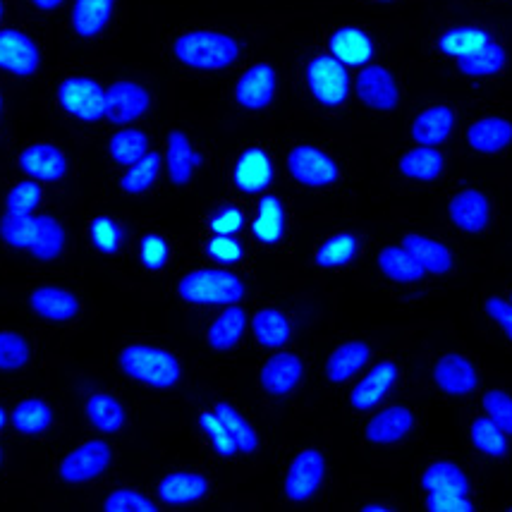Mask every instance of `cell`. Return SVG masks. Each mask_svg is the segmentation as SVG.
Returning <instances> with one entry per match:
<instances>
[{
  "instance_id": "obj_5",
  "label": "cell",
  "mask_w": 512,
  "mask_h": 512,
  "mask_svg": "<svg viewBox=\"0 0 512 512\" xmlns=\"http://www.w3.org/2000/svg\"><path fill=\"white\" fill-rule=\"evenodd\" d=\"M307 87L321 106H343L350 96V72L333 56H314L307 65Z\"/></svg>"
},
{
  "instance_id": "obj_55",
  "label": "cell",
  "mask_w": 512,
  "mask_h": 512,
  "mask_svg": "<svg viewBox=\"0 0 512 512\" xmlns=\"http://www.w3.org/2000/svg\"><path fill=\"white\" fill-rule=\"evenodd\" d=\"M486 314L501 326V331L512 340V302H505L503 297H489L486 300Z\"/></svg>"
},
{
  "instance_id": "obj_13",
  "label": "cell",
  "mask_w": 512,
  "mask_h": 512,
  "mask_svg": "<svg viewBox=\"0 0 512 512\" xmlns=\"http://www.w3.org/2000/svg\"><path fill=\"white\" fill-rule=\"evenodd\" d=\"M304 379V362L295 352H276L259 371L261 390L271 398H285Z\"/></svg>"
},
{
  "instance_id": "obj_54",
  "label": "cell",
  "mask_w": 512,
  "mask_h": 512,
  "mask_svg": "<svg viewBox=\"0 0 512 512\" xmlns=\"http://www.w3.org/2000/svg\"><path fill=\"white\" fill-rule=\"evenodd\" d=\"M426 508L431 512H472L474 505L469 496H455V493H429Z\"/></svg>"
},
{
  "instance_id": "obj_58",
  "label": "cell",
  "mask_w": 512,
  "mask_h": 512,
  "mask_svg": "<svg viewBox=\"0 0 512 512\" xmlns=\"http://www.w3.org/2000/svg\"><path fill=\"white\" fill-rule=\"evenodd\" d=\"M5 424H8V412H5L3 407H0V431L5 429Z\"/></svg>"
},
{
  "instance_id": "obj_19",
  "label": "cell",
  "mask_w": 512,
  "mask_h": 512,
  "mask_svg": "<svg viewBox=\"0 0 512 512\" xmlns=\"http://www.w3.org/2000/svg\"><path fill=\"white\" fill-rule=\"evenodd\" d=\"M20 168L36 182H58L67 173V156L53 144H32L20 154Z\"/></svg>"
},
{
  "instance_id": "obj_32",
  "label": "cell",
  "mask_w": 512,
  "mask_h": 512,
  "mask_svg": "<svg viewBox=\"0 0 512 512\" xmlns=\"http://www.w3.org/2000/svg\"><path fill=\"white\" fill-rule=\"evenodd\" d=\"M84 414H87L89 424L99 429L101 434H118L127 419L123 402L111 393L89 395L87 405H84Z\"/></svg>"
},
{
  "instance_id": "obj_9",
  "label": "cell",
  "mask_w": 512,
  "mask_h": 512,
  "mask_svg": "<svg viewBox=\"0 0 512 512\" xmlns=\"http://www.w3.org/2000/svg\"><path fill=\"white\" fill-rule=\"evenodd\" d=\"M113 462V450L106 441H87L65 455L60 462V479L65 484H87L101 477Z\"/></svg>"
},
{
  "instance_id": "obj_42",
  "label": "cell",
  "mask_w": 512,
  "mask_h": 512,
  "mask_svg": "<svg viewBox=\"0 0 512 512\" xmlns=\"http://www.w3.org/2000/svg\"><path fill=\"white\" fill-rule=\"evenodd\" d=\"M469 436H472L474 448L486 457H505L510 450L508 434L493 422L491 417H479L472 422V429H469Z\"/></svg>"
},
{
  "instance_id": "obj_51",
  "label": "cell",
  "mask_w": 512,
  "mask_h": 512,
  "mask_svg": "<svg viewBox=\"0 0 512 512\" xmlns=\"http://www.w3.org/2000/svg\"><path fill=\"white\" fill-rule=\"evenodd\" d=\"M170 259V245L161 235H144L139 242V261L149 271H161Z\"/></svg>"
},
{
  "instance_id": "obj_18",
  "label": "cell",
  "mask_w": 512,
  "mask_h": 512,
  "mask_svg": "<svg viewBox=\"0 0 512 512\" xmlns=\"http://www.w3.org/2000/svg\"><path fill=\"white\" fill-rule=\"evenodd\" d=\"M414 424H417V417H414L412 410L402 405L386 407V410L376 412L369 419L364 436L374 446H393V443H400L402 438L410 436Z\"/></svg>"
},
{
  "instance_id": "obj_53",
  "label": "cell",
  "mask_w": 512,
  "mask_h": 512,
  "mask_svg": "<svg viewBox=\"0 0 512 512\" xmlns=\"http://www.w3.org/2000/svg\"><path fill=\"white\" fill-rule=\"evenodd\" d=\"M206 254H209L213 261H218V264L233 266L237 261H242L245 247H242L233 235H213V240L206 245Z\"/></svg>"
},
{
  "instance_id": "obj_28",
  "label": "cell",
  "mask_w": 512,
  "mask_h": 512,
  "mask_svg": "<svg viewBox=\"0 0 512 512\" xmlns=\"http://www.w3.org/2000/svg\"><path fill=\"white\" fill-rule=\"evenodd\" d=\"M371 347L364 340H347L340 347H335L326 362V376L331 383H345L357 374L359 369H364V364L369 362Z\"/></svg>"
},
{
  "instance_id": "obj_57",
  "label": "cell",
  "mask_w": 512,
  "mask_h": 512,
  "mask_svg": "<svg viewBox=\"0 0 512 512\" xmlns=\"http://www.w3.org/2000/svg\"><path fill=\"white\" fill-rule=\"evenodd\" d=\"M364 512H390V505H381V503H369L362 508Z\"/></svg>"
},
{
  "instance_id": "obj_14",
  "label": "cell",
  "mask_w": 512,
  "mask_h": 512,
  "mask_svg": "<svg viewBox=\"0 0 512 512\" xmlns=\"http://www.w3.org/2000/svg\"><path fill=\"white\" fill-rule=\"evenodd\" d=\"M41 65V51L32 36L17 29L0 32V70L17 77H32Z\"/></svg>"
},
{
  "instance_id": "obj_50",
  "label": "cell",
  "mask_w": 512,
  "mask_h": 512,
  "mask_svg": "<svg viewBox=\"0 0 512 512\" xmlns=\"http://www.w3.org/2000/svg\"><path fill=\"white\" fill-rule=\"evenodd\" d=\"M481 402H484L486 417H491L505 434L512 436V395L505 390H489Z\"/></svg>"
},
{
  "instance_id": "obj_39",
  "label": "cell",
  "mask_w": 512,
  "mask_h": 512,
  "mask_svg": "<svg viewBox=\"0 0 512 512\" xmlns=\"http://www.w3.org/2000/svg\"><path fill=\"white\" fill-rule=\"evenodd\" d=\"M379 268L383 276L395 280V283H417L424 278V271L402 245L383 247L379 254Z\"/></svg>"
},
{
  "instance_id": "obj_16",
  "label": "cell",
  "mask_w": 512,
  "mask_h": 512,
  "mask_svg": "<svg viewBox=\"0 0 512 512\" xmlns=\"http://www.w3.org/2000/svg\"><path fill=\"white\" fill-rule=\"evenodd\" d=\"M448 216L462 233L479 235L489 228L491 223V201L486 199V194L479 190H467L457 192L448 204Z\"/></svg>"
},
{
  "instance_id": "obj_40",
  "label": "cell",
  "mask_w": 512,
  "mask_h": 512,
  "mask_svg": "<svg viewBox=\"0 0 512 512\" xmlns=\"http://www.w3.org/2000/svg\"><path fill=\"white\" fill-rule=\"evenodd\" d=\"M163 168V158L156 151H149L144 158H139L137 163H132L130 168L125 170V175L120 178V190L130 197H137V194H144L146 190L154 187Z\"/></svg>"
},
{
  "instance_id": "obj_45",
  "label": "cell",
  "mask_w": 512,
  "mask_h": 512,
  "mask_svg": "<svg viewBox=\"0 0 512 512\" xmlns=\"http://www.w3.org/2000/svg\"><path fill=\"white\" fill-rule=\"evenodd\" d=\"M32 350L20 333L0 331V371H17L27 367Z\"/></svg>"
},
{
  "instance_id": "obj_27",
  "label": "cell",
  "mask_w": 512,
  "mask_h": 512,
  "mask_svg": "<svg viewBox=\"0 0 512 512\" xmlns=\"http://www.w3.org/2000/svg\"><path fill=\"white\" fill-rule=\"evenodd\" d=\"M455 130V111L450 106L426 108L414 118L412 139L419 146H438L443 144Z\"/></svg>"
},
{
  "instance_id": "obj_2",
  "label": "cell",
  "mask_w": 512,
  "mask_h": 512,
  "mask_svg": "<svg viewBox=\"0 0 512 512\" xmlns=\"http://www.w3.org/2000/svg\"><path fill=\"white\" fill-rule=\"evenodd\" d=\"M173 53L178 58V63L185 67L213 72L233 67L240 60L242 48L230 34L197 29V32L180 34L173 44Z\"/></svg>"
},
{
  "instance_id": "obj_56",
  "label": "cell",
  "mask_w": 512,
  "mask_h": 512,
  "mask_svg": "<svg viewBox=\"0 0 512 512\" xmlns=\"http://www.w3.org/2000/svg\"><path fill=\"white\" fill-rule=\"evenodd\" d=\"M32 3L39 10H56V8H60V5L65 3V0H32Z\"/></svg>"
},
{
  "instance_id": "obj_21",
  "label": "cell",
  "mask_w": 512,
  "mask_h": 512,
  "mask_svg": "<svg viewBox=\"0 0 512 512\" xmlns=\"http://www.w3.org/2000/svg\"><path fill=\"white\" fill-rule=\"evenodd\" d=\"M436 386L446 395H469L479 386V376L474 364L462 355H443L434 367Z\"/></svg>"
},
{
  "instance_id": "obj_62",
  "label": "cell",
  "mask_w": 512,
  "mask_h": 512,
  "mask_svg": "<svg viewBox=\"0 0 512 512\" xmlns=\"http://www.w3.org/2000/svg\"><path fill=\"white\" fill-rule=\"evenodd\" d=\"M0 462H3V450H0Z\"/></svg>"
},
{
  "instance_id": "obj_25",
  "label": "cell",
  "mask_w": 512,
  "mask_h": 512,
  "mask_svg": "<svg viewBox=\"0 0 512 512\" xmlns=\"http://www.w3.org/2000/svg\"><path fill=\"white\" fill-rule=\"evenodd\" d=\"M467 144L477 154H501L512 144V123L505 118H496V115L481 118L467 127Z\"/></svg>"
},
{
  "instance_id": "obj_49",
  "label": "cell",
  "mask_w": 512,
  "mask_h": 512,
  "mask_svg": "<svg viewBox=\"0 0 512 512\" xmlns=\"http://www.w3.org/2000/svg\"><path fill=\"white\" fill-rule=\"evenodd\" d=\"M41 199H44V192H41L39 182L27 180V182H20V185L12 187L5 206H8L10 213H22V216H29V213H34L36 206L41 204Z\"/></svg>"
},
{
  "instance_id": "obj_41",
  "label": "cell",
  "mask_w": 512,
  "mask_h": 512,
  "mask_svg": "<svg viewBox=\"0 0 512 512\" xmlns=\"http://www.w3.org/2000/svg\"><path fill=\"white\" fill-rule=\"evenodd\" d=\"M213 412H216V417L221 419L225 429H228L230 438H233V443L237 446V453L249 455L259 448V436H256L254 426L249 424L230 402H218V405L213 407Z\"/></svg>"
},
{
  "instance_id": "obj_60",
  "label": "cell",
  "mask_w": 512,
  "mask_h": 512,
  "mask_svg": "<svg viewBox=\"0 0 512 512\" xmlns=\"http://www.w3.org/2000/svg\"><path fill=\"white\" fill-rule=\"evenodd\" d=\"M0 17H3V0H0Z\"/></svg>"
},
{
  "instance_id": "obj_36",
  "label": "cell",
  "mask_w": 512,
  "mask_h": 512,
  "mask_svg": "<svg viewBox=\"0 0 512 512\" xmlns=\"http://www.w3.org/2000/svg\"><path fill=\"white\" fill-rule=\"evenodd\" d=\"M505 60H508L505 48L498 44V41L491 39L489 44L481 46L479 51L469 53L465 58H457V70L467 77H491L503 70Z\"/></svg>"
},
{
  "instance_id": "obj_26",
  "label": "cell",
  "mask_w": 512,
  "mask_h": 512,
  "mask_svg": "<svg viewBox=\"0 0 512 512\" xmlns=\"http://www.w3.org/2000/svg\"><path fill=\"white\" fill-rule=\"evenodd\" d=\"M402 247L412 254L419 268L424 273H434V276H446L453 268V254L443 242L431 240V237L410 233L402 237Z\"/></svg>"
},
{
  "instance_id": "obj_61",
  "label": "cell",
  "mask_w": 512,
  "mask_h": 512,
  "mask_svg": "<svg viewBox=\"0 0 512 512\" xmlns=\"http://www.w3.org/2000/svg\"><path fill=\"white\" fill-rule=\"evenodd\" d=\"M0 111H3V96H0Z\"/></svg>"
},
{
  "instance_id": "obj_63",
  "label": "cell",
  "mask_w": 512,
  "mask_h": 512,
  "mask_svg": "<svg viewBox=\"0 0 512 512\" xmlns=\"http://www.w3.org/2000/svg\"><path fill=\"white\" fill-rule=\"evenodd\" d=\"M510 510H512V508H510Z\"/></svg>"
},
{
  "instance_id": "obj_30",
  "label": "cell",
  "mask_w": 512,
  "mask_h": 512,
  "mask_svg": "<svg viewBox=\"0 0 512 512\" xmlns=\"http://www.w3.org/2000/svg\"><path fill=\"white\" fill-rule=\"evenodd\" d=\"M252 235L261 245H278L285 235V206L276 194L261 197L252 221Z\"/></svg>"
},
{
  "instance_id": "obj_44",
  "label": "cell",
  "mask_w": 512,
  "mask_h": 512,
  "mask_svg": "<svg viewBox=\"0 0 512 512\" xmlns=\"http://www.w3.org/2000/svg\"><path fill=\"white\" fill-rule=\"evenodd\" d=\"M359 252V240L352 233H340L328 237L323 245L316 249L314 261L321 268H340L347 266Z\"/></svg>"
},
{
  "instance_id": "obj_43",
  "label": "cell",
  "mask_w": 512,
  "mask_h": 512,
  "mask_svg": "<svg viewBox=\"0 0 512 512\" xmlns=\"http://www.w3.org/2000/svg\"><path fill=\"white\" fill-rule=\"evenodd\" d=\"M108 154L118 166L130 168L139 158L149 154V137L142 130H120L108 142Z\"/></svg>"
},
{
  "instance_id": "obj_37",
  "label": "cell",
  "mask_w": 512,
  "mask_h": 512,
  "mask_svg": "<svg viewBox=\"0 0 512 512\" xmlns=\"http://www.w3.org/2000/svg\"><path fill=\"white\" fill-rule=\"evenodd\" d=\"M491 41V34L481 27H455L438 36V51L450 58H465Z\"/></svg>"
},
{
  "instance_id": "obj_46",
  "label": "cell",
  "mask_w": 512,
  "mask_h": 512,
  "mask_svg": "<svg viewBox=\"0 0 512 512\" xmlns=\"http://www.w3.org/2000/svg\"><path fill=\"white\" fill-rule=\"evenodd\" d=\"M89 237L91 245H94L103 254H115L120 247H123L125 233L120 228V223H115L113 218L99 216L89 223Z\"/></svg>"
},
{
  "instance_id": "obj_20",
  "label": "cell",
  "mask_w": 512,
  "mask_h": 512,
  "mask_svg": "<svg viewBox=\"0 0 512 512\" xmlns=\"http://www.w3.org/2000/svg\"><path fill=\"white\" fill-rule=\"evenodd\" d=\"M29 307L34 314H39L41 319L67 323L77 319L82 312V304L70 290L58 288V285H44V288H36L29 295Z\"/></svg>"
},
{
  "instance_id": "obj_8",
  "label": "cell",
  "mask_w": 512,
  "mask_h": 512,
  "mask_svg": "<svg viewBox=\"0 0 512 512\" xmlns=\"http://www.w3.org/2000/svg\"><path fill=\"white\" fill-rule=\"evenodd\" d=\"M288 173L304 187H328L340 178L338 163L312 144H300L288 154Z\"/></svg>"
},
{
  "instance_id": "obj_15",
  "label": "cell",
  "mask_w": 512,
  "mask_h": 512,
  "mask_svg": "<svg viewBox=\"0 0 512 512\" xmlns=\"http://www.w3.org/2000/svg\"><path fill=\"white\" fill-rule=\"evenodd\" d=\"M398 367L395 362H379L376 367H371L364 379L352 388L350 393V405L355 407L357 412H369L374 410L376 405H381L383 400L388 398V393L393 390L395 383H398Z\"/></svg>"
},
{
  "instance_id": "obj_59",
  "label": "cell",
  "mask_w": 512,
  "mask_h": 512,
  "mask_svg": "<svg viewBox=\"0 0 512 512\" xmlns=\"http://www.w3.org/2000/svg\"><path fill=\"white\" fill-rule=\"evenodd\" d=\"M374 3H393V0H374Z\"/></svg>"
},
{
  "instance_id": "obj_52",
  "label": "cell",
  "mask_w": 512,
  "mask_h": 512,
  "mask_svg": "<svg viewBox=\"0 0 512 512\" xmlns=\"http://www.w3.org/2000/svg\"><path fill=\"white\" fill-rule=\"evenodd\" d=\"M209 228L213 235H237L245 228V211L235 204H225L211 216Z\"/></svg>"
},
{
  "instance_id": "obj_29",
  "label": "cell",
  "mask_w": 512,
  "mask_h": 512,
  "mask_svg": "<svg viewBox=\"0 0 512 512\" xmlns=\"http://www.w3.org/2000/svg\"><path fill=\"white\" fill-rule=\"evenodd\" d=\"M247 331V312L237 304L225 307L221 314L216 316V321L211 323L209 331H206V343L211 345V350H233L240 343L242 335Z\"/></svg>"
},
{
  "instance_id": "obj_12",
  "label": "cell",
  "mask_w": 512,
  "mask_h": 512,
  "mask_svg": "<svg viewBox=\"0 0 512 512\" xmlns=\"http://www.w3.org/2000/svg\"><path fill=\"white\" fill-rule=\"evenodd\" d=\"M276 70L268 63H256L249 70L242 72V77L235 84V101L245 111H264L273 103L276 96Z\"/></svg>"
},
{
  "instance_id": "obj_7",
  "label": "cell",
  "mask_w": 512,
  "mask_h": 512,
  "mask_svg": "<svg viewBox=\"0 0 512 512\" xmlns=\"http://www.w3.org/2000/svg\"><path fill=\"white\" fill-rule=\"evenodd\" d=\"M323 477H326V457L321 450L307 448L295 455L285 474V496L292 503H307L319 493Z\"/></svg>"
},
{
  "instance_id": "obj_6",
  "label": "cell",
  "mask_w": 512,
  "mask_h": 512,
  "mask_svg": "<svg viewBox=\"0 0 512 512\" xmlns=\"http://www.w3.org/2000/svg\"><path fill=\"white\" fill-rule=\"evenodd\" d=\"M58 103L72 118L99 123L106 118V89L96 79L67 77L58 87Z\"/></svg>"
},
{
  "instance_id": "obj_23",
  "label": "cell",
  "mask_w": 512,
  "mask_h": 512,
  "mask_svg": "<svg viewBox=\"0 0 512 512\" xmlns=\"http://www.w3.org/2000/svg\"><path fill=\"white\" fill-rule=\"evenodd\" d=\"M209 493V479L197 472H170L158 481V498L166 505H192Z\"/></svg>"
},
{
  "instance_id": "obj_4",
  "label": "cell",
  "mask_w": 512,
  "mask_h": 512,
  "mask_svg": "<svg viewBox=\"0 0 512 512\" xmlns=\"http://www.w3.org/2000/svg\"><path fill=\"white\" fill-rule=\"evenodd\" d=\"M178 295L197 307H230L245 300L247 285L237 273L225 268H201L180 280Z\"/></svg>"
},
{
  "instance_id": "obj_33",
  "label": "cell",
  "mask_w": 512,
  "mask_h": 512,
  "mask_svg": "<svg viewBox=\"0 0 512 512\" xmlns=\"http://www.w3.org/2000/svg\"><path fill=\"white\" fill-rule=\"evenodd\" d=\"M422 486L426 493H455L469 496V479L460 465L450 460L431 462L422 474Z\"/></svg>"
},
{
  "instance_id": "obj_11",
  "label": "cell",
  "mask_w": 512,
  "mask_h": 512,
  "mask_svg": "<svg viewBox=\"0 0 512 512\" xmlns=\"http://www.w3.org/2000/svg\"><path fill=\"white\" fill-rule=\"evenodd\" d=\"M149 106L151 94L137 82L120 79V82H113L111 87L106 89V118L111 120L113 125L134 123V120H139L146 111H149Z\"/></svg>"
},
{
  "instance_id": "obj_24",
  "label": "cell",
  "mask_w": 512,
  "mask_h": 512,
  "mask_svg": "<svg viewBox=\"0 0 512 512\" xmlns=\"http://www.w3.org/2000/svg\"><path fill=\"white\" fill-rule=\"evenodd\" d=\"M201 154L190 144L185 132L173 130L168 134V149H166V166L168 178L173 185L185 187L192 180L194 170L201 166Z\"/></svg>"
},
{
  "instance_id": "obj_34",
  "label": "cell",
  "mask_w": 512,
  "mask_h": 512,
  "mask_svg": "<svg viewBox=\"0 0 512 512\" xmlns=\"http://www.w3.org/2000/svg\"><path fill=\"white\" fill-rule=\"evenodd\" d=\"M252 333L256 343L261 347H268V350H280L283 345L290 343L292 338V326L280 309H261V312L254 314L252 319Z\"/></svg>"
},
{
  "instance_id": "obj_17",
  "label": "cell",
  "mask_w": 512,
  "mask_h": 512,
  "mask_svg": "<svg viewBox=\"0 0 512 512\" xmlns=\"http://www.w3.org/2000/svg\"><path fill=\"white\" fill-rule=\"evenodd\" d=\"M233 182L240 192L261 194L273 182V161L259 146H249L240 154L233 168Z\"/></svg>"
},
{
  "instance_id": "obj_22",
  "label": "cell",
  "mask_w": 512,
  "mask_h": 512,
  "mask_svg": "<svg viewBox=\"0 0 512 512\" xmlns=\"http://www.w3.org/2000/svg\"><path fill=\"white\" fill-rule=\"evenodd\" d=\"M331 56L338 58L345 67H367L374 58L376 46L367 32L357 27H340L328 41Z\"/></svg>"
},
{
  "instance_id": "obj_38",
  "label": "cell",
  "mask_w": 512,
  "mask_h": 512,
  "mask_svg": "<svg viewBox=\"0 0 512 512\" xmlns=\"http://www.w3.org/2000/svg\"><path fill=\"white\" fill-rule=\"evenodd\" d=\"M10 422L24 436H39L53 424V410L48 407V402L39 398H29L22 400L20 405L12 410Z\"/></svg>"
},
{
  "instance_id": "obj_10",
  "label": "cell",
  "mask_w": 512,
  "mask_h": 512,
  "mask_svg": "<svg viewBox=\"0 0 512 512\" xmlns=\"http://www.w3.org/2000/svg\"><path fill=\"white\" fill-rule=\"evenodd\" d=\"M357 96L364 106L371 111L390 113L398 108L400 103V87L395 82L393 72L381 65H367L357 75Z\"/></svg>"
},
{
  "instance_id": "obj_48",
  "label": "cell",
  "mask_w": 512,
  "mask_h": 512,
  "mask_svg": "<svg viewBox=\"0 0 512 512\" xmlns=\"http://www.w3.org/2000/svg\"><path fill=\"white\" fill-rule=\"evenodd\" d=\"M199 426L206 436H209L213 450L221 457H233L237 455V446L230 438L228 429H225L221 419L216 417V412H201L199 414Z\"/></svg>"
},
{
  "instance_id": "obj_35",
  "label": "cell",
  "mask_w": 512,
  "mask_h": 512,
  "mask_svg": "<svg viewBox=\"0 0 512 512\" xmlns=\"http://www.w3.org/2000/svg\"><path fill=\"white\" fill-rule=\"evenodd\" d=\"M443 168H446V161L441 151H436V146H417L400 158V173L417 182H434L441 178Z\"/></svg>"
},
{
  "instance_id": "obj_31",
  "label": "cell",
  "mask_w": 512,
  "mask_h": 512,
  "mask_svg": "<svg viewBox=\"0 0 512 512\" xmlns=\"http://www.w3.org/2000/svg\"><path fill=\"white\" fill-rule=\"evenodd\" d=\"M115 0H75L72 27L82 39H94L111 22Z\"/></svg>"
},
{
  "instance_id": "obj_3",
  "label": "cell",
  "mask_w": 512,
  "mask_h": 512,
  "mask_svg": "<svg viewBox=\"0 0 512 512\" xmlns=\"http://www.w3.org/2000/svg\"><path fill=\"white\" fill-rule=\"evenodd\" d=\"M118 367L127 379L158 390L175 388L182 379V367L178 357L154 345L123 347L118 355Z\"/></svg>"
},
{
  "instance_id": "obj_47",
  "label": "cell",
  "mask_w": 512,
  "mask_h": 512,
  "mask_svg": "<svg viewBox=\"0 0 512 512\" xmlns=\"http://www.w3.org/2000/svg\"><path fill=\"white\" fill-rule=\"evenodd\" d=\"M106 512H156L158 505L146 498L142 491L134 489H118L103 501Z\"/></svg>"
},
{
  "instance_id": "obj_1",
  "label": "cell",
  "mask_w": 512,
  "mask_h": 512,
  "mask_svg": "<svg viewBox=\"0 0 512 512\" xmlns=\"http://www.w3.org/2000/svg\"><path fill=\"white\" fill-rule=\"evenodd\" d=\"M0 240L15 249H27L39 261H53L65 249V230L51 216H22L5 211L0 218Z\"/></svg>"
}]
</instances>
